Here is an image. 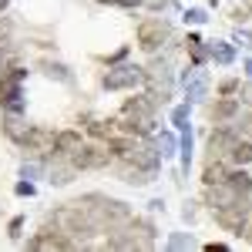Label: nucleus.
<instances>
[{
	"label": "nucleus",
	"instance_id": "obj_3",
	"mask_svg": "<svg viewBox=\"0 0 252 252\" xmlns=\"http://www.w3.org/2000/svg\"><path fill=\"white\" fill-rule=\"evenodd\" d=\"M27 249H78V242L67 232H61L58 222H54V225H44V229L27 242Z\"/></svg>",
	"mask_w": 252,
	"mask_h": 252
},
{
	"label": "nucleus",
	"instance_id": "obj_29",
	"mask_svg": "<svg viewBox=\"0 0 252 252\" xmlns=\"http://www.w3.org/2000/svg\"><path fill=\"white\" fill-rule=\"evenodd\" d=\"M185 17L192 20V24H202V20H205V10H198V7H195V10H189Z\"/></svg>",
	"mask_w": 252,
	"mask_h": 252
},
{
	"label": "nucleus",
	"instance_id": "obj_14",
	"mask_svg": "<svg viewBox=\"0 0 252 252\" xmlns=\"http://www.w3.org/2000/svg\"><path fill=\"white\" fill-rule=\"evenodd\" d=\"M158 155H161V152H155L152 145H138L135 155H131V161H135V165H141L145 172L155 175V172H158Z\"/></svg>",
	"mask_w": 252,
	"mask_h": 252
},
{
	"label": "nucleus",
	"instance_id": "obj_24",
	"mask_svg": "<svg viewBox=\"0 0 252 252\" xmlns=\"http://www.w3.org/2000/svg\"><path fill=\"white\" fill-rule=\"evenodd\" d=\"M235 131H239V135H252V115H242V118H239Z\"/></svg>",
	"mask_w": 252,
	"mask_h": 252
},
{
	"label": "nucleus",
	"instance_id": "obj_33",
	"mask_svg": "<svg viewBox=\"0 0 252 252\" xmlns=\"http://www.w3.org/2000/svg\"><path fill=\"white\" fill-rule=\"evenodd\" d=\"M239 44H242V47H252V34H249V31L239 34Z\"/></svg>",
	"mask_w": 252,
	"mask_h": 252
},
{
	"label": "nucleus",
	"instance_id": "obj_16",
	"mask_svg": "<svg viewBox=\"0 0 252 252\" xmlns=\"http://www.w3.org/2000/svg\"><path fill=\"white\" fill-rule=\"evenodd\" d=\"M229 161H232V165H249L252 161V141L246 135L235 138V145L229 148Z\"/></svg>",
	"mask_w": 252,
	"mask_h": 252
},
{
	"label": "nucleus",
	"instance_id": "obj_11",
	"mask_svg": "<svg viewBox=\"0 0 252 252\" xmlns=\"http://www.w3.org/2000/svg\"><path fill=\"white\" fill-rule=\"evenodd\" d=\"M239 195L225 185V182H219V185H205V202L212 205V209H222V205H229V202H235Z\"/></svg>",
	"mask_w": 252,
	"mask_h": 252
},
{
	"label": "nucleus",
	"instance_id": "obj_4",
	"mask_svg": "<svg viewBox=\"0 0 252 252\" xmlns=\"http://www.w3.org/2000/svg\"><path fill=\"white\" fill-rule=\"evenodd\" d=\"M20 148L27 155H40L44 161H51V155H54V135L47 128H27V135L20 138Z\"/></svg>",
	"mask_w": 252,
	"mask_h": 252
},
{
	"label": "nucleus",
	"instance_id": "obj_18",
	"mask_svg": "<svg viewBox=\"0 0 252 252\" xmlns=\"http://www.w3.org/2000/svg\"><path fill=\"white\" fill-rule=\"evenodd\" d=\"M74 172H78L74 165H58V155H54V168H51V182L54 185H67L74 178Z\"/></svg>",
	"mask_w": 252,
	"mask_h": 252
},
{
	"label": "nucleus",
	"instance_id": "obj_25",
	"mask_svg": "<svg viewBox=\"0 0 252 252\" xmlns=\"http://www.w3.org/2000/svg\"><path fill=\"white\" fill-rule=\"evenodd\" d=\"M232 91H239V81L235 78H225L222 84H219V94H232Z\"/></svg>",
	"mask_w": 252,
	"mask_h": 252
},
{
	"label": "nucleus",
	"instance_id": "obj_8",
	"mask_svg": "<svg viewBox=\"0 0 252 252\" xmlns=\"http://www.w3.org/2000/svg\"><path fill=\"white\" fill-rule=\"evenodd\" d=\"M125 115L145 118V121H155V97L152 94H135L125 101Z\"/></svg>",
	"mask_w": 252,
	"mask_h": 252
},
{
	"label": "nucleus",
	"instance_id": "obj_1",
	"mask_svg": "<svg viewBox=\"0 0 252 252\" xmlns=\"http://www.w3.org/2000/svg\"><path fill=\"white\" fill-rule=\"evenodd\" d=\"M249 215H252L249 195H239L235 202L222 205V209H215V222H219L222 229H229V232H239V235H242V225L249 222Z\"/></svg>",
	"mask_w": 252,
	"mask_h": 252
},
{
	"label": "nucleus",
	"instance_id": "obj_23",
	"mask_svg": "<svg viewBox=\"0 0 252 252\" xmlns=\"http://www.w3.org/2000/svg\"><path fill=\"white\" fill-rule=\"evenodd\" d=\"M189 101H198V97L205 94V78H192V74H189Z\"/></svg>",
	"mask_w": 252,
	"mask_h": 252
},
{
	"label": "nucleus",
	"instance_id": "obj_32",
	"mask_svg": "<svg viewBox=\"0 0 252 252\" xmlns=\"http://www.w3.org/2000/svg\"><path fill=\"white\" fill-rule=\"evenodd\" d=\"M17 195H34V185H31V182H20V185H17Z\"/></svg>",
	"mask_w": 252,
	"mask_h": 252
},
{
	"label": "nucleus",
	"instance_id": "obj_26",
	"mask_svg": "<svg viewBox=\"0 0 252 252\" xmlns=\"http://www.w3.org/2000/svg\"><path fill=\"white\" fill-rule=\"evenodd\" d=\"M172 121L178 125V128H185V121H189V108H175V111H172Z\"/></svg>",
	"mask_w": 252,
	"mask_h": 252
},
{
	"label": "nucleus",
	"instance_id": "obj_27",
	"mask_svg": "<svg viewBox=\"0 0 252 252\" xmlns=\"http://www.w3.org/2000/svg\"><path fill=\"white\" fill-rule=\"evenodd\" d=\"M239 97H242L246 104H252V84H239Z\"/></svg>",
	"mask_w": 252,
	"mask_h": 252
},
{
	"label": "nucleus",
	"instance_id": "obj_10",
	"mask_svg": "<svg viewBox=\"0 0 252 252\" xmlns=\"http://www.w3.org/2000/svg\"><path fill=\"white\" fill-rule=\"evenodd\" d=\"M118 175H121V182H128V185H145V182H152V172H145L131 158H125V161L118 165Z\"/></svg>",
	"mask_w": 252,
	"mask_h": 252
},
{
	"label": "nucleus",
	"instance_id": "obj_30",
	"mask_svg": "<svg viewBox=\"0 0 252 252\" xmlns=\"http://www.w3.org/2000/svg\"><path fill=\"white\" fill-rule=\"evenodd\" d=\"M101 3H115V7H138L141 0H101Z\"/></svg>",
	"mask_w": 252,
	"mask_h": 252
},
{
	"label": "nucleus",
	"instance_id": "obj_22",
	"mask_svg": "<svg viewBox=\"0 0 252 252\" xmlns=\"http://www.w3.org/2000/svg\"><path fill=\"white\" fill-rule=\"evenodd\" d=\"M189 51H192V61H195V64H205V58H209V51L202 47V40L195 37V34L189 37Z\"/></svg>",
	"mask_w": 252,
	"mask_h": 252
},
{
	"label": "nucleus",
	"instance_id": "obj_20",
	"mask_svg": "<svg viewBox=\"0 0 252 252\" xmlns=\"http://www.w3.org/2000/svg\"><path fill=\"white\" fill-rule=\"evenodd\" d=\"M209 58H215L219 64H229V61H232V47H229V44H219V40H215L212 47H209Z\"/></svg>",
	"mask_w": 252,
	"mask_h": 252
},
{
	"label": "nucleus",
	"instance_id": "obj_21",
	"mask_svg": "<svg viewBox=\"0 0 252 252\" xmlns=\"http://www.w3.org/2000/svg\"><path fill=\"white\" fill-rule=\"evenodd\" d=\"M88 131H91L94 138H111L115 135V121H91Z\"/></svg>",
	"mask_w": 252,
	"mask_h": 252
},
{
	"label": "nucleus",
	"instance_id": "obj_13",
	"mask_svg": "<svg viewBox=\"0 0 252 252\" xmlns=\"http://www.w3.org/2000/svg\"><path fill=\"white\" fill-rule=\"evenodd\" d=\"M225 185H229V189H232L235 195H249L252 192V175L246 172V168H242V165H239V168H229V175H225Z\"/></svg>",
	"mask_w": 252,
	"mask_h": 252
},
{
	"label": "nucleus",
	"instance_id": "obj_5",
	"mask_svg": "<svg viewBox=\"0 0 252 252\" xmlns=\"http://www.w3.org/2000/svg\"><path fill=\"white\" fill-rule=\"evenodd\" d=\"M71 165L74 168H108L111 165V152L101 148V145H81L71 155Z\"/></svg>",
	"mask_w": 252,
	"mask_h": 252
},
{
	"label": "nucleus",
	"instance_id": "obj_34",
	"mask_svg": "<svg viewBox=\"0 0 252 252\" xmlns=\"http://www.w3.org/2000/svg\"><path fill=\"white\" fill-rule=\"evenodd\" d=\"M246 71H249V74H252V61H246Z\"/></svg>",
	"mask_w": 252,
	"mask_h": 252
},
{
	"label": "nucleus",
	"instance_id": "obj_12",
	"mask_svg": "<svg viewBox=\"0 0 252 252\" xmlns=\"http://www.w3.org/2000/svg\"><path fill=\"white\" fill-rule=\"evenodd\" d=\"M209 115H212L215 125H222V121H229V118L239 115V101H235V97H229V94H222V101H215Z\"/></svg>",
	"mask_w": 252,
	"mask_h": 252
},
{
	"label": "nucleus",
	"instance_id": "obj_9",
	"mask_svg": "<svg viewBox=\"0 0 252 252\" xmlns=\"http://www.w3.org/2000/svg\"><path fill=\"white\" fill-rule=\"evenodd\" d=\"M81 145H84V141H81V131H58V135H54V155L71 158Z\"/></svg>",
	"mask_w": 252,
	"mask_h": 252
},
{
	"label": "nucleus",
	"instance_id": "obj_15",
	"mask_svg": "<svg viewBox=\"0 0 252 252\" xmlns=\"http://www.w3.org/2000/svg\"><path fill=\"white\" fill-rule=\"evenodd\" d=\"M225 175H229V165H225V158H212V161H205L202 182H205V185H219V182H225Z\"/></svg>",
	"mask_w": 252,
	"mask_h": 252
},
{
	"label": "nucleus",
	"instance_id": "obj_17",
	"mask_svg": "<svg viewBox=\"0 0 252 252\" xmlns=\"http://www.w3.org/2000/svg\"><path fill=\"white\" fill-rule=\"evenodd\" d=\"M3 131H7V138H10V141H17V145H20V138L27 135V125H24L14 111H7V118H3Z\"/></svg>",
	"mask_w": 252,
	"mask_h": 252
},
{
	"label": "nucleus",
	"instance_id": "obj_28",
	"mask_svg": "<svg viewBox=\"0 0 252 252\" xmlns=\"http://www.w3.org/2000/svg\"><path fill=\"white\" fill-rule=\"evenodd\" d=\"M161 148H165L161 155H172V148H175V138H172V135H161Z\"/></svg>",
	"mask_w": 252,
	"mask_h": 252
},
{
	"label": "nucleus",
	"instance_id": "obj_2",
	"mask_svg": "<svg viewBox=\"0 0 252 252\" xmlns=\"http://www.w3.org/2000/svg\"><path fill=\"white\" fill-rule=\"evenodd\" d=\"M168 37H172V24H168V20L148 17V20H141V24H138V47H141V51H148V54H155Z\"/></svg>",
	"mask_w": 252,
	"mask_h": 252
},
{
	"label": "nucleus",
	"instance_id": "obj_19",
	"mask_svg": "<svg viewBox=\"0 0 252 252\" xmlns=\"http://www.w3.org/2000/svg\"><path fill=\"white\" fill-rule=\"evenodd\" d=\"M40 67H44V74H47V78H58V81H71V74H67V67H64V64H54V61H44Z\"/></svg>",
	"mask_w": 252,
	"mask_h": 252
},
{
	"label": "nucleus",
	"instance_id": "obj_6",
	"mask_svg": "<svg viewBox=\"0 0 252 252\" xmlns=\"http://www.w3.org/2000/svg\"><path fill=\"white\" fill-rule=\"evenodd\" d=\"M141 81H145V67L125 64V67H115V71L104 74V88H108V91H121V88H135Z\"/></svg>",
	"mask_w": 252,
	"mask_h": 252
},
{
	"label": "nucleus",
	"instance_id": "obj_31",
	"mask_svg": "<svg viewBox=\"0 0 252 252\" xmlns=\"http://www.w3.org/2000/svg\"><path fill=\"white\" fill-rule=\"evenodd\" d=\"M20 229H24V219H14V222H10V239H17Z\"/></svg>",
	"mask_w": 252,
	"mask_h": 252
},
{
	"label": "nucleus",
	"instance_id": "obj_7",
	"mask_svg": "<svg viewBox=\"0 0 252 252\" xmlns=\"http://www.w3.org/2000/svg\"><path fill=\"white\" fill-rule=\"evenodd\" d=\"M235 138H239V131L235 128H215L212 131V138H209V161L212 158H229V148L235 145Z\"/></svg>",
	"mask_w": 252,
	"mask_h": 252
}]
</instances>
